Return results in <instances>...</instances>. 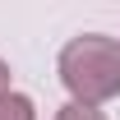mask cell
Segmentation results:
<instances>
[{"label":"cell","instance_id":"cell-4","mask_svg":"<svg viewBox=\"0 0 120 120\" xmlns=\"http://www.w3.org/2000/svg\"><path fill=\"white\" fill-rule=\"evenodd\" d=\"M0 97H9V65L0 60Z\"/></svg>","mask_w":120,"mask_h":120},{"label":"cell","instance_id":"cell-1","mask_svg":"<svg viewBox=\"0 0 120 120\" xmlns=\"http://www.w3.org/2000/svg\"><path fill=\"white\" fill-rule=\"evenodd\" d=\"M60 83L79 106H102L120 97V42L116 37H74L60 51Z\"/></svg>","mask_w":120,"mask_h":120},{"label":"cell","instance_id":"cell-2","mask_svg":"<svg viewBox=\"0 0 120 120\" xmlns=\"http://www.w3.org/2000/svg\"><path fill=\"white\" fill-rule=\"evenodd\" d=\"M0 120H37V111L23 92H9V97H0Z\"/></svg>","mask_w":120,"mask_h":120},{"label":"cell","instance_id":"cell-3","mask_svg":"<svg viewBox=\"0 0 120 120\" xmlns=\"http://www.w3.org/2000/svg\"><path fill=\"white\" fill-rule=\"evenodd\" d=\"M56 120H106L97 106H79V102H69V106H60L56 111Z\"/></svg>","mask_w":120,"mask_h":120}]
</instances>
